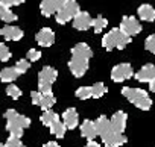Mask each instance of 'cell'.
<instances>
[{"mask_svg":"<svg viewBox=\"0 0 155 147\" xmlns=\"http://www.w3.org/2000/svg\"><path fill=\"white\" fill-rule=\"evenodd\" d=\"M91 23H93V18L90 17L88 12L79 11L73 17V27L78 29V30H87V29H90Z\"/></svg>","mask_w":155,"mask_h":147,"instance_id":"10","label":"cell"},{"mask_svg":"<svg viewBox=\"0 0 155 147\" xmlns=\"http://www.w3.org/2000/svg\"><path fill=\"white\" fill-rule=\"evenodd\" d=\"M41 58V52L40 50H35V49H31V50H28V61H31V62H35V61H38Z\"/></svg>","mask_w":155,"mask_h":147,"instance_id":"35","label":"cell"},{"mask_svg":"<svg viewBox=\"0 0 155 147\" xmlns=\"http://www.w3.org/2000/svg\"><path fill=\"white\" fill-rule=\"evenodd\" d=\"M41 97H43V94L40 93V91H32L31 93V99H32V103L34 105H40V102H41Z\"/></svg>","mask_w":155,"mask_h":147,"instance_id":"37","label":"cell"},{"mask_svg":"<svg viewBox=\"0 0 155 147\" xmlns=\"http://www.w3.org/2000/svg\"><path fill=\"white\" fill-rule=\"evenodd\" d=\"M126 120H128V115L123 112V111H117L111 120H110V124H111V129L119 132V133H123L125 129H126Z\"/></svg>","mask_w":155,"mask_h":147,"instance_id":"12","label":"cell"},{"mask_svg":"<svg viewBox=\"0 0 155 147\" xmlns=\"http://www.w3.org/2000/svg\"><path fill=\"white\" fill-rule=\"evenodd\" d=\"M88 61L90 59H87V58L71 55V59L68 61V68L71 71V75L74 78H82L88 70Z\"/></svg>","mask_w":155,"mask_h":147,"instance_id":"5","label":"cell"},{"mask_svg":"<svg viewBox=\"0 0 155 147\" xmlns=\"http://www.w3.org/2000/svg\"><path fill=\"white\" fill-rule=\"evenodd\" d=\"M153 55H155V52H153Z\"/></svg>","mask_w":155,"mask_h":147,"instance_id":"42","label":"cell"},{"mask_svg":"<svg viewBox=\"0 0 155 147\" xmlns=\"http://www.w3.org/2000/svg\"><path fill=\"white\" fill-rule=\"evenodd\" d=\"M76 97L81 100H87L91 97V87H81L76 90Z\"/></svg>","mask_w":155,"mask_h":147,"instance_id":"29","label":"cell"},{"mask_svg":"<svg viewBox=\"0 0 155 147\" xmlns=\"http://www.w3.org/2000/svg\"><path fill=\"white\" fill-rule=\"evenodd\" d=\"M62 123L67 129H74L79 123V115H78L74 108H68L67 111H64L62 114Z\"/></svg>","mask_w":155,"mask_h":147,"instance_id":"16","label":"cell"},{"mask_svg":"<svg viewBox=\"0 0 155 147\" xmlns=\"http://www.w3.org/2000/svg\"><path fill=\"white\" fill-rule=\"evenodd\" d=\"M3 147H25V145L21 144V141H20V138H18V136L11 135V136L8 138V141L3 144Z\"/></svg>","mask_w":155,"mask_h":147,"instance_id":"32","label":"cell"},{"mask_svg":"<svg viewBox=\"0 0 155 147\" xmlns=\"http://www.w3.org/2000/svg\"><path fill=\"white\" fill-rule=\"evenodd\" d=\"M58 118H59V117H58V114H56V112H53V111L47 109V111H44V112H43V115H41V118H40V120H41V123H43L44 126H47V127H49V126H50L53 121H56Z\"/></svg>","mask_w":155,"mask_h":147,"instance_id":"24","label":"cell"},{"mask_svg":"<svg viewBox=\"0 0 155 147\" xmlns=\"http://www.w3.org/2000/svg\"><path fill=\"white\" fill-rule=\"evenodd\" d=\"M49 129H50V132L56 136V138H64V135H65V130H67V127L64 126V123L58 118L56 121H53L50 126H49Z\"/></svg>","mask_w":155,"mask_h":147,"instance_id":"22","label":"cell"},{"mask_svg":"<svg viewBox=\"0 0 155 147\" xmlns=\"http://www.w3.org/2000/svg\"><path fill=\"white\" fill-rule=\"evenodd\" d=\"M91 26H93V29H94V32H96V34H101V32L108 26V20H107L105 17L99 15V17H96V18L93 20Z\"/></svg>","mask_w":155,"mask_h":147,"instance_id":"25","label":"cell"},{"mask_svg":"<svg viewBox=\"0 0 155 147\" xmlns=\"http://www.w3.org/2000/svg\"><path fill=\"white\" fill-rule=\"evenodd\" d=\"M58 78V71L53 67H44L38 73V91L41 94H52V85Z\"/></svg>","mask_w":155,"mask_h":147,"instance_id":"3","label":"cell"},{"mask_svg":"<svg viewBox=\"0 0 155 147\" xmlns=\"http://www.w3.org/2000/svg\"><path fill=\"white\" fill-rule=\"evenodd\" d=\"M17 14H14L11 11V8H5V6H0V20H3L5 23H12L17 21Z\"/></svg>","mask_w":155,"mask_h":147,"instance_id":"23","label":"cell"},{"mask_svg":"<svg viewBox=\"0 0 155 147\" xmlns=\"http://www.w3.org/2000/svg\"><path fill=\"white\" fill-rule=\"evenodd\" d=\"M134 75V70L132 65L129 64H119L116 67H113L111 70V79L114 82H125L128 79H131Z\"/></svg>","mask_w":155,"mask_h":147,"instance_id":"6","label":"cell"},{"mask_svg":"<svg viewBox=\"0 0 155 147\" xmlns=\"http://www.w3.org/2000/svg\"><path fill=\"white\" fill-rule=\"evenodd\" d=\"M18 76H20V75H18V71L15 70V67H5L3 70H0V81H2V82L11 84V82H14Z\"/></svg>","mask_w":155,"mask_h":147,"instance_id":"18","label":"cell"},{"mask_svg":"<svg viewBox=\"0 0 155 147\" xmlns=\"http://www.w3.org/2000/svg\"><path fill=\"white\" fill-rule=\"evenodd\" d=\"M101 138H102V142L107 147H119V145H123L128 141V138L123 133H119V132H116L113 129L108 130L107 133L101 135Z\"/></svg>","mask_w":155,"mask_h":147,"instance_id":"8","label":"cell"},{"mask_svg":"<svg viewBox=\"0 0 155 147\" xmlns=\"http://www.w3.org/2000/svg\"><path fill=\"white\" fill-rule=\"evenodd\" d=\"M119 29L122 32H125L126 35L134 37V35H138L141 32V24L138 23V20L135 17H123Z\"/></svg>","mask_w":155,"mask_h":147,"instance_id":"7","label":"cell"},{"mask_svg":"<svg viewBox=\"0 0 155 147\" xmlns=\"http://www.w3.org/2000/svg\"><path fill=\"white\" fill-rule=\"evenodd\" d=\"M6 94L12 99V100H17V99H20V96H21V90L18 88V87H15V85H9V87H6Z\"/></svg>","mask_w":155,"mask_h":147,"instance_id":"30","label":"cell"},{"mask_svg":"<svg viewBox=\"0 0 155 147\" xmlns=\"http://www.w3.org/2000/svg\"><path fill=\"white\" fill-rule=\"evenodd\" d=\"M25 3V0H0V6H5V8H11V6H17Z\"/></svg>","mask_w":155,"mask_h":147,"instance_id":"36","label":"cell"},{"mask_svg":"<svg viewBox=\"0 0 155 147\" xmlns=\"http://www.w3.org/2000/svg\"><path fill=\"white\" fill-rule=\"evenodd\" d=\"M149 84V90L152 91V93H155V79H152L150 82H147Z\"/></svg>","mask_w":155,"mask_h":147,"instance_id":"40","label":"cell"},{"mask_svg":"<svg viewBox=\"0 0 155 147\" xmlns=\"http://www.w3.org/2000/svg\"><path fill=\"white\" fill-rule=\"evenodd\" d=\"M5 118H6V121L15 123V124L21 126L23 129H26V127L31 126V118L26 117V115H20L15 109H8V111L5 112Z\"/></svg>","mask_w":155,"mask_h":147,"instance_id":"11","label":"cell"},{"mask_svg":"<svg viewBox=\"0 0 155 147\" xmlns=\"http://www.w3.org/2000/svg\"><path fill=\"white\" fill-rule=\"evenodd\" d=\"M6 130L11 133V135H14V136H18V138H21L23 136V127L21 126H18V124H15V123H6Z\"/></svg>","mask_w":155,"mask_h":147,"instance_id":"28","label":"cell"},{"mask_svg":"<svg viewBox=\"0 0 155 147\" xmlns=\"http://www.w3.org/2000/svg\"><path fill=\"white\" fill-rule=\"evenodd\" d=\"M31 67V61L28 59H20L17 64H15V70L18 71V75H23V73H26Z\"/></svg>","mask_w":155,"mask_h":147,"instance_id":"31","label":"cell"},{"mask_svg":"<svg viewBox=\"0 0 155 147\" xmlns=\"http://www.w3.org/2000/svg\"><path fill=\"white\" fill-rule=\"evenodd\" d=\"M0 35L8 41H18V40L23 38L25 34L17 26H5V27H2V30H0Z\"/></svg>","mask_w":155,"mask_h":147,"instance_id":"15","label":"cell"},{"mask_svg":"<svg viewBox=\"0 0 155 147\" xmlns=\"http://www.w3.org/2000/svg\"><path fill=\"white\" fill-rule=\"evenodd\" d=\"M122 94H123L132 105H135L138 109L147 111V109H150V106H152V100H150V97L147 96V93H146L144 90L125 87V88L122 90Z\"/></svg>","mask_w":155,"mask_h":147,"instance_id":"2","label":"cell"},{"mask_svg":"<svg viewBox=\"0 0 155 147\" xmlns=\"http://www.w3.org/2000/svg\"><path fill=\"white\" fill-rule=\"evenodd\" d=\"M79 12V5L76 0H67L62 5V8L56 12V21L59 24H65L73 20V17Z\"/></svg>","mask_w":155,"mask_h":147,"instance_id":"4","label":"cell"},{"mask_svg":"<svg viewBox=\"0 0 155 147\" xmlns=\"http://www.w3.org/2000/svg\"><path fill=\"white\" fill-rule=\"evenodd\" d=\"M144 47H146V50H149V52H155V34H152V35H149L147 38H146V41H144Z\"/></svg>","mask_w":155,"mask_h":147,"instance_id":"34","label":"cell"},{"mask_svg":"<svg viewBox=\"0 0 155 147\" xmlns=\"http://www.w3.org/2000/svg\"><path fill=\"white\" fill-rule=\"evenodd\" d=\"M37 43L41 47H50L55 43V32L49 27H43L38 34H37Z\"/></svg>","mask_w":155,"mask_h":147,"instance_id":"13","label":"cell"},{"mask_svg":"<svg viewBox=\"0 0 155 147\" xmlns=\"http://www.w3.org/2000/svg\"><path fill=\"white\" fill-rule=\"evenodd\" d=\"M81 135L84 138H87L88 141L94 139L97 136V130H96V126H94V121L91 120H84V123L81 124Z\"/></svg>","mask_w":155,"mask_h":147,"instance_id":"17","label":"cell"},{"mask_svg":"<svg viewBox=\"0 0 155 147\" xmlns=\"http://www.w3.org/2000/svg\"><path fill=\"white\" fill-rule=\"evenodd\" d=\"M85 147H102V145H101L99 142H96V141H93V139H91V141H88V142H87V145H85Z\"/></svg>","mask_w":155,"mask_h":147,"instance_id":"38","label":"cell"},{"mask_svg":"<svg viewBox=\"0 0 155 147\" xmlns=\"http://www.w3.org/2000/svg\"><path fill=\"white\" fill-rule=\"evenodd\" d=\"M105 93H107V87H105L102 82H97V84H94V85L91 87V97H94V99L102 97Z\"/></svg>","mask_w":155,"mask_h":147,"instance_id":"27","label":"cell"},{"mask_svg":"<svg viewBox=\"0 0 155 147\" xmlns=\"http://www.w3.org/2000/svg\"><path fill=\"white\" fill-rule=\"evenodd\" d=\"M134 78L138 81V82H150L152 79H155V65L152 64H147L144 67H141L135 75Z\"/></svg>","mask_w":155,"mask_h":147,"instance_id":"14","label":"cell"},{"mask_svg":"<svg viewBox=\"0 0 155 147\" xmlns=\"http://www.w3.org/2000/svg\"><path fill=\"white\" fill-rule=\"evenodd\" d=\"M71 55H74V56H82V58H87V59H91L93 52H91V49H90L88 44H85V43H78V44L71 49Z\"/></svg>","mask_w":155,"mask_h":147,"instance_id":"19","label":"cell"},{"mask_svg":"<svg viewBox=\"0 0 155 147\" xmlns=\"http://www.w3.org/2000/svg\"><path fill=\"white\" fill-rule=\"evenodd\" d=\"M55 97H53V94H43V97H41V102H40V105L38 106H41L44 111H47V109H50L53 105H55Z\"/></svg>","mask_w":155,"mask_h":147,"instance_id":"26","label":"cell"},{"mask_svg":"<svg viewBox=\"0 0 155 147\" xmlns=\"http://www.w3.org/2000/svg\"><path fill=\"white\" fill-rule=\"evenodd\" d=\"M43 147H59V144L55 142V141H49V142H46Z\"/></svg>","mask_w":155,"mask_h":147,"instance_id":"39","label":"cell"},{"mask_svg":"<svg viewBox=\"0 0 155 147\" xmlns=\"http://www.w3.org/2000/svg\"><path fill=\"white\" fill-rule=\"evenodd\" d=\"M65 2L67 0H41L40 11L44 17H50L52 14H56Z\"/></svg>","mask_w":155,"mask_h":147,"instance_id":"9","label":"cell"},{"mask_svg":"<svg viewBox=\"0 0 155 147\" xmlns=\"http://www.w3.org/2000/svg\"><path fill=\"white\" fill-rule=\"evenodd\" d=\"M129 43H131V37L126 35L125 32H122L119 27L111 29L102 38V47L107 49L108 52L113 49H125Z\"/></svg>","mask_w":155,"mask_h":147,"instance_id":"1","label":"cell"},{"mask_svg":"<svg viewBox=\"0 0 155 147\" xmlns=\"http://www.w3.org/2000/svg\"><path fill=\"white\" fill-rule=\"evenodd\" d=\"M8 59H11V50L3 43H0V61H8Z\"/></svg>","mask_w":155,"mask_h":147,"instance_id":"33","label":"cell"},{"mask_svg":"<svg viewBox=\"0 0 155 147\" xmlns=\"http://www.w3.org/2000/svg\"><path fill=\"white\" fill-rule=\"evenodd\" d=\"M137 14L144 21H155V8H152L150 5H141V6H138Z\"/></svg>","mask_w":155,"mask_h":147,"instance_id":"20","label":"cell"},{"mask_svg":"<svg viewBox=\"0 0 155 147\" xmlns=\"http://www.w3.org/2000/svg\"><path fill=\"white\" fill-rule=\"evenodd\" d=\"M94 126H96V130H97V135H104L107 133L108 130H111V124H110V120L105 117V115H101L96 121H94Z\"/></svg>","mask_w":155,"mask_h":147,"instance_id":"21","label":"cell"},{"mask_svg":"<svg viewBox=\"0 0 155 147\" xmlns=\"http://www.w3.org/2000/svg\"><path fill=\"white\" fill-rule=\"evenodd\" d=\"M0 147H3V144H2V142H0Z\"/></svg>","mask_w":155,"mask_h":147,"instance_id":"41","label":"cell"}]
</instances>
